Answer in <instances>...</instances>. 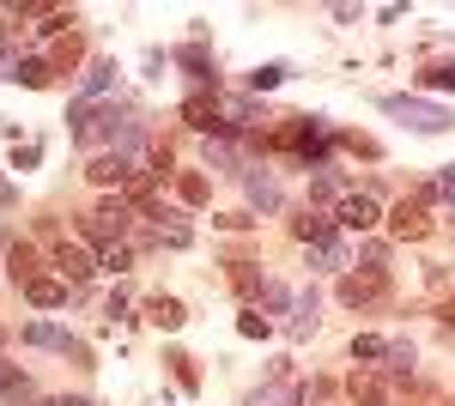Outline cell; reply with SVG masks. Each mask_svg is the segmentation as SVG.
Instances as JSON below:
<instances>
[{"instance_id": "obj_29", "label": "cell", "mask_w": 455, "mask_h": 406, "mask_svg": "<svg viewBox=\"0 0 455 406\" xmlns=\"http://www.w3.org/2000/svg\"><path fill=\"white\" fill-rule=\"evenodd\" d=\"M98 267H104V273H128V267H134V249H122V243H109L104 255H98Z\"/></svg>"}, {"instance_id": "obj_5", "label": "cell", "mask_w": 455, "mask_h": 406, "mask_svg": "<svg viewBox=\"0 0 455 406\" xmlns=\"http://www.w3.org/2000/svg\"><path fill=\"white\" fill-rule=\"evenodd\" d=\"M388 231L401 243H419V237H431V212H425L419 201H401V206H388Z\"/></svg>"}, {"instance_id": "obj_12", "label": "cell", "mask_w": 455, "mask_h": 406, "mask_svg": "<svg viewBox=\"0 0 455 406\" xmlns=\"http://www.w3.org/2000/svg\"><path fill=\"white\" fill-rule=\"evenodd\" d=\"M243 188H249V201L261 206V212H280V182H274V170H243Z\"/></svg>"}, {"instance_id": "obj_26", "label": "cell", "mask_w": 455, "mask_h": 406, "mask_svg": "<svg viewBox=\"0 0 455 406\" xmlns=\"http://www.w3.org/2000/svg\"><path fill=\"white\" fill-rule=\"evenodd\" d=\"M425 92H455V61H431V68L419 73Z\"/></svg>"}, {"instance_id": "obj_19", "label": "cell", "mask_w": 455, "mask_h": 406, "mask_svg": "<svg viewBox=\"0 0 455 406\" xmlns=\"http://www.w3.org/2000/svg\"><path fill=\"white\" fill-rule=\"evenodd\" d=\"M413 358H419V352H413V339H388L383 376H395V382H401V376H413Z\"/></svg>"}, {"instance_id": "obj_16", "label": "cell", "mask_w": 455, "mask_h": 406, "mask_svg": "<svg viewBox=\"0 0 455 406\" xmlns=\"http://www.w3.org/2000/svg\"><path fill=\"white\" fill-rule=\"evenodd\" d=\"M146 315H152V328H164V334H176V328L188 322V309L176 304V298H164V291H158V298H146Z\"/></svg>"}, {"instance_id": "obj_35", "label": "cell", "mask_w": 455, "mask_h": 406, "mask_svg": "<svg viewBox=\"0 0 455 406\" xmlns=\"http://www.w3.org/2000/svg\"><path fill=\"white\" fill-rule=\"evenodd\" d=\"M431 195H437V201H455V164H443V170H437V182H431Z\"/></svg>"}, {"instance_id": "obj_36", "label": "cell", "mask_w": 455, "mask_h": 406, "mask_svg": "<svg viewBox=\"0 0 455 406\" xmlns=\"http://www.w3.org/2000/svg\"><path fill=\"white\" fill-rule=\"evenodd\" d=\"M212 225H219V231H249V225H255V219H249V212H219V219H212Z\"/></svg>"}, {"instance_id": "obj_28", "label": "cell", "mask_w": 455, "mask_h": 406, "mask_svg": "<svg viewBox=\"0 0 455 406\" xmlns=\"http://www.w3.org/2000/svg\"><path fill=\"white\" fill-rule=\"evenodd\" d=\"M207 170H237V146L231 139H207Z\"/></svg>"}, {"instance_id": "obj_10", "label": "cell", "mask_w": 455, "mask_h": 406, "mask_svg": "<svg viewBox=\"0 0 455 406\" xmlns=\"http://www.w3.org/2000/svg\"><path fill=\"white\" fill-rule=\"evenodd\" d=\"M347 394H352L358 406H388V401H395V388H388V376H377V370H352Z\"/></svg>"}, {"instance_id": "obj_24", "label": "cell", "mask_w": 455, "mask_h": 406, "mask_svg": "<svg viewBox=\"0 0 455 406\" xmlns=\"http://www.w3.org/2000/svg\"><path fill=\"white\" fill-rule=\"evenodd\" d=\"M388 358V339L383 334H358L352 339V364H383Z\"/></svg>"}, {"instance_id": "obj_13", "label": "cell", "mask_w": 455, "mask_h": 406, "mask_svg": "<svg viewBox=\"0 0 455 406\" xmlns=\"http://www.w3.org/2000/svg\"><path fill=\"white\" fill-rule=\"evenodd\" d=\"M68 291H73V285H68V279H55V273H36L31 285H25V298H31L36 309H61V304H68Z\"/></svg>"}, {"instance_id": "obj_30", "label": "cell", "mask_w": 455, "mask_h": 406, "mask_svg": "<svg viewBox=\"0 0 455 406\" xmlns=\"http://www.w3.org/2000/svg\"><path fill=\"white\" fill-rule=\"evenodd\" d=\"M12 279H25V285L36 279V249H31V243H19V249H12Z\"/></svg>"}, {"instance_id": "obj_9", "label": "cell", "mask_w": 455, "mask_h": 406, "mask_svg": "<svg viewBox=\"0 0 455 406\" xmlns=\"http://www.w3.org/2000/svg\"><path fill=\"white\" fill-rule=\"evenodd\" d=\"M25 346H43V352H73V358H85L79 352V339L68 328H55V322H25Z\"/></svg>"}, {"instance_id": "obj_21", "label": "cell", "mask_w": 455, "mask_h": 406, "mask_svg": "<svg viewBox=\"0 0 455 406\" xmlns=\"http://www.w3.org/2000/svg\"><path fill=\"white\" fill-rule=\"evenodd\" d=\"M231 285H237V298H261L267 291V279H261L255 261H231Z\"/></svg>"}, {"instance_id": "obj_39", "label": "cell", "mask_w": 455, "mask_h": 406, "mask_svg": "<svg viewBox=\"0 0 455 406\" xmlns=\"http://www.w3.org/2000/svg\"><path fill=\"white\" fill-rule=\"evenodd\" d=\"M55 406H92V401H79V394H73V401H55Z\"/></svg>"}, {"instance_id": "obj_20", "label": "cell", "mask_w": 455, "mask_h": 406, "mask_svg": "<svg viewBox=\"0 0 455 406\" xmlns=\"http://www.w3.org/2000/svg\"><path fill=\"white\" fill-rule=\"evenodd\" d=\"M176 68H188L201 85H212V55L201 49V43H182V49H176Z\"/></svg>"}, {"instance_id": "obj_17", "label": "cell", "mask_w": 455, "mask_h": 406, "mask_svg": "<svg viewBox=\"0 0 455 406\" xmlns=\"http://www.w3.org/2000/svg\"><path fill=\"white\" fill-rule=\"evenodd\" d=\"M310 267H322V273H347V237L334 231L328 243H315V249H310Z\"/></svg>"}, {"instance_id": "obj_31", "label": "cell", "mask_w": 455, "mask_h": 406, "mask_svg": "<svg viewBox=\"0 0 455 406\" xmlns=\"http://www.w3.org/2000/svg\"><path fill=\"white\" fill-rule=\"evenodd\" d=\"M237 334H243V339H267V334H274V322L249 309V315H237Z\"/></svg>"}, {"instance_id": "obj_11", "label": "cell", "mask_w": 455, "mask_h": 406, "mask_svg": "<svg viewBox=\"0 0 455 406\" xmlns=\"http://www.w3.org/2000/svg\"><path fill=\"white\" fill-rule=\"evenodd\" d=\"M182 122H188L195 134H219V98H212V92H195V98L182 103Z\"/></svg>"}, {"instance_id": "obj_7", "label": "cell", "mask_w": 455, "mask_h": 406, "mask_svg": "<svg viewBox=\"0 0 455 406\" xmlns=\"http://www.w3.org/2000/svg\"><path fill=\"white\" fill-rule=\"evenodd\" d=\"M146 219H158V225H152V243H158V249H188V243H195V231H188L182 212H158V206H152Z\"/></svg>"}, {"instance_id": "obj_32", "label": "cell", "mask_w": 455, "mask_h": 406, "mask_svg": "<svg viewBox=\"0 0 455 406\" xmlns=\"http://www.w3.org/2000/svg\"><path fill=\"white\" fill-rule=\"evenodd\" d=\"M243 406H291V388H280V382H274V388H261V394H249Z\"/></svg>"}, {"instance_id": "obj_25", "label": "cell", "mask_w": 455, "mask_h": 406, "mask_svg": "<svg viewBox=\"0 0 455 406\" xmlns=\"http://www.w3.org/2000/svg\"><path fill=\"white\" fill-rule=\"evenodd\" d=\"M49 79H55V68H49V61H36V55H25V61H19V85H31V92H43Z\"/></svg>"}, {"instance_id": "obj_6", "label": "cell", "mask_w": 455, "mask_h": 406, "mask_svg": "<svg viewBox=\"0 0 455 406\" xmlns=\"http://www.w3.org/2000/svg\"><path fill=\"white\" fill-rule=\"evenodd\" d=\"M85 176H92L98 188H128V182H134V158H122V152H98Z\"/></svg>"}, {"instance_id": "obj_14", "label": "cell", "mask_w": 455, "mask_h": 406, "mask_svg": "<svg viewBox=\"0 0 455 406\" xmlns=\"http://www.w3.org/2000/svg\"><path fill=\"white\" fill-rule=\"evenodd\" d=\"M291 237L315 249V243H328V237H334V219H328V212H315V206H304V212L291 219Z\"/></svg>"}, {"instance_id": "obj_15", "label": "cell", "mask_w": 455, "mask_h": 406, "mask_svg": "<svg viewBox=\"0 0 455 406\" xmlns=\"http://www.w3.org/2000/svg\"><path fill=\"white\" fill-rule=\"evenodd\" d=\"M285 315H291V322H285L291 339H310L315 334V291H310V285H304V291H291V309H285Z\"/></svg>"}, {"instance_id": "obj_37", "label": "cell", "mask_w": 455, "mask_h": 406, "mask_svg": "<svg viewBox=\"0 0 455 406\" xmlns=\"http://www.w3.org/2000/svg\"><path fill=\"white\" fill-rule=\"evenodd\" d=\"M261 304H267V309H291V291H285V285H267Z\"/></svg>"}, {"instance_id": "obj_27", "label": "cell", "mask_w": 455, "mask_h": 406, "mask_svg": "<svg viewBox=\"0 0 455 406\" xmlns=\"http://www.w3.org/2000/svg\"><path fill=\"white\" fill-rule=\"evenodd\" d=\"M285 73H291L285 61H267V68H255V73H249V92H274V85H280Z\"/></svg>"}, {"instance_id": "obj_22", "label": "cell", "mask_w": 455, "mask_h": 406, "mask_svg": "<svg viewBox=\"0 0 455 406\" xmlns=\"http://www.w3.org/2000/svg\"><path fill=\"white\" fill-rule=\"evenodd\" d=\"M347 195H352V188H347L340 170H322V176L310 182V201H347Z\"/></svg>"}, {"instance_id": "obj_38", "label": "cell", "mask_w": 455, "mask_h": 406, "mask_svg": "<svg viewBox=\"0 0 455 406\" xmlns=\"http://www.w3.org/2000/svg\"><path fill=\"white\" fill-rule=\"evenodd\" d=\"M437 322H443V328L455 334V298H443V309H437Z\"/></svg>"}, {"instance_id": "obj_8", "label": "cell", "mask_w": 455, "mask_h": 406, "mask_svg": "<svg viewBox=\"0 0 455 406\" xmlns=\"http://www.w3.org/2000/svg\"><path fill=\"white\" fill-rule=\"evenodd\" d=\"M92 273H98V261H92L79 243H61V249H55V279H68V285H85Z\"/></svg>"}, {"instance_id": "obj_18", "label": "cell", "mask_w": 455, "mask_h": 406, "mask_svg": "<svg viewBox=\"0 0 455 406\" xmlns=\"http://www.w3.org/2000/svg\"><path fill=\"white\" fill-rule=\"evenodd\" d=\"M109 85H116V61H92V73H85V79H79V103L104 98Z\"/></svg>"}, {"instance_id": "obj_3", "label": "cell", "mask_w": 455, "mask_h": 406, "mask_svg": "<svg viewBox=\"0 0 455 406\" xmlns=\"http://www.w3.org/2000/svg\"><path fill=\"white\" fill-rule=\"evenodd\" d=\"M388 298V273H347V279H340V304L347 309H371V304H383Z\"/></svg>"}, {"instance_id": "obj_1", "label": "cell", "mask_w": 455, "mask_h": 406, "mask_svg": "<svg viewBox=\"0 0 455 406\" xmlns=\"http://www.w3.org/2000/svg\"><path fill=\"white\" fill-rule=\"evenodd\" d=\"M383 115L407 122L413 134H443V128H450V109L431 103V98H383Z\"/></svg>"}, {"instance_id": "obj_34", "label": "cell", "mask_w": 455, "mask_h": 406, "mask_svg": "<svg viewBox=\"0 0 455 406\" xmlns=\"http://www.w3.org/2000/svg\"><path fill=\"white\" fill-rule=\"evenodd\" d=\"M340 146H347V152H358V158H383V146H377V139H364V134H347Z\"/></svg>"}, {"instance_id": "obj_4", "label": "cell", "mask_w": 455, "mask_h": 406, "mask_svg": "<svg viewBox=\"0 0 455 406\" xmlns=\"http://www.w3.org/2000/svg\"><path fill=\"white\" fill-rule=\"evenodd\" d=\"M334 225H340V231H377V225H383V206H377V195H358V188H352L347 201L334 206Z\"/></svg>"}, {"instance_id": "obj_2", "label": "cell", "mask_w": 455, "mask_h": 406, "mask_svg": "<svg viewBox=\"0 0 455 406\" xmlns=\"http://www.w3.org/2000/svg\"><path fill=\"white\" fill-rule=\"evenodd\" d=\"M79 231H85L92 243H104V249H109V243H122L128 231H134V206L116 195V201H104L98 212H85V219H79Z\"/></svg>"}, {"instance_id": "obj_23", "label": "cell", "mask_w": 455, "mask_h": 406, "mask_svg": "<svg viewBox=\"0 0 455 406\" xmlns=\"http://www.w3.org/2000/svg\"><path fill=\"white\" fill-rule=\"evenodd\" d=\"M176 195H182V206H201L212 195V182L201 176V170H182V176H176Z\"/></svg>"}, {"instance_id": "obj_33", "label": "cell", "mask_w": 455, "mask_h": 406, "mask_svg": "<svg viewBox=\"0 0 455 406\" xmlns=\"http://www.w3.org/2000/svg\"><path fill=\"white\" fill-rule=\"evenodd\" d=\"M171 364H176V382H182V388H201V370H195V358H182V352H176Z\"/></svg>"}]
</instances>
